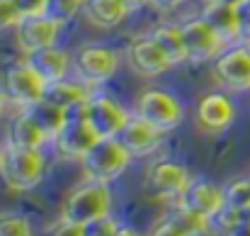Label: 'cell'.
<instances>
[{
  "mask_svg": "<svg viewBox=\"0 0 250 236\" xmlns=\"http://www.w3.org/2000/svg\"><path fill=\"white\" fill-rule=\"evenodd\" d=\"M112 214V192H109V183H100V180H87L76 185L66 202H63V217L76 222V224H90L95 219H102Z\"/></svg>",
  "mask_w": 250,
  "mask_h": 236,
  "instance_id": "6da1fadb",
  "label": "cell"
},
{
  "mask_svg": "<svg viewBox=\"0 0 250 236\" xmlns=\"http://www.w3.org/2000/svg\"><path fill=\"white\" fill-rule=\"evenodd\" d=\"M44 173H46V158L42 154V149H20V146L7 144L0 175L10 190L15 192L32 190L42 183Z\"/></svg>",
  "mask_w": 250,
  "mask_h": 236,
  "instance_id": "7a4b0ae2",
  "label": "cell"
},
{
  "mask_svg": "<svg viewBox=\"0 0 250 236\" xmlns=\"http://www.w3.org/2000/svg\"><path fill=\"white\" fill-rule=\"evenodd\" d=\"M134 115L146 119L151 127H156V129H161L166 134V132H172V129H177L182 124L185 107L166 88H148V90H144L139 95Z\"/></svg>",
  "mask_w": 250,
  "mask_h": 236,
  "instance_id": "3957f363",
  "label": "cell"
},
{
  "mask_svg": "<svg viewBox=\"0 0 250 236\" xmlns=\"http://www.w3.org/2000/svg\"><path fill=\"white\" fill-rule=\"evenodd\" d=\"M81 161H83V170L87 173L90 180L112 183L126 170L131 154L122 146L119 139H100Z\"/></svg>",
  "mask_w": 250,
  "mask_h": 236,
  "instance_id": "277c9868",
  "label": "cell"
},
{
  "mask_svg": "<svg viewBox=\"0 0 250 236\" xmlns=\"http://www.w3.org/2000/svg\"><path fill=\"white\" fill-rule=\"evenodd\" d=\"M226 205L224 197V188H219L216 183L207 180V178H192L187 183V188L180 195V207L182 212L194 219V222H211Z\"/></svg>",
  "mask_w": 250,
  "mask_h": 236,
  "instance_id": "5b68a950",
  "label": "cell"
},
{
  "mask_svg": "<svg viewBox=\"0 0 250 236\" xmlns=\"http://www.w3.org/2000/svg\"><path fill=\"white\" fill-rule=\"evenodd\" d=\"M83 117L100 139H117L122 127L129 122V112L107 93H92L83 105Z\"/></svg>",
  "mask_w": 250,
  "mask_h": 236,
  "instance_id": "8992f818",
  "label": "cell"
},
{
  "mask_svg": "<svg viewBox=\"0 0 250 236\" xmlns=\"http://www.w3.org/2000/svg\"><path fill=\"white\" fill-rule=\"evenodd\" d=\"M182 27V37H185V49H187V61L189 64H207L214 61L224 49H226V39L204 20V17H194Z\"/></svg>",
  "mask_w": 250,
  "mask_h": 236,
  "instance_id": "52a82bcc",
  "label": "cell"
},
{
  "mask_svg": "<svg viewBox=\"0 0 250 236\" xmlns=\"http://www.w3.org/2000/svg\"><path fill=\"white\" fill-rule=\"evenodd\" d=\"M73 69L78 73V78L92 85L107 83L117 76L119 69V56L114 49L102 47V44H87L81 47L73 56Z\"/></svg>",
  "mask_w": 250,
  "mask_h": 236,
  "instance_id": "ba28073f",
  "label": "cell"
},
{
  "mask_svg": "<svg viewBox=\"0 0 250 236\" xmlns=\"http://www.w3.org/2000/svg\"><path fill=\"white\" fill-rule=\"evenodd\" d=\"M2 90L7 100H12L20 107H32L34 102L44 100L46 93V80L42 78L27 61H17L5 71Z\"/></svg>",
  "mask_w": 250,
  "mask_h": 236,
  "instance_id": "9c48e42d",
  "label": "cell"
},
{
  "mask_svg": "<svg viewBox=\"0 0 250 236\" xmlns=\"http://www.w3.org/2000/svg\"><path fill=\"white\" fill-rule=\"evenodd\" d=\"M189 180L192 178L182 163L163 158L148 168L144 188H146V195L151 200H170V197H180Z\"/></svg>",
  "mask_w": 250,
  "mask_h": 236,
  "instance_id": "30bf717a",
  "label": "cell"
},
{
  "mask_svg": "<svg viewBox=\"0 0 250 236\" xmlns=\"http://www.w3.org/2000/svg\"><path fill=\"white\" fill-rule=\"evenodd\" d=\"M216 80L236 93L250 90V44H233L214 59Z\"/></svg>",
  "mask_w": 250,
  "mask_h": 236,
  "instance_id": "8fae6325",
  "label": "cell"
},
{
  "mask_svg": "<svg viewBox=\"0 0 250 236\" xmlns=\"http://www.w3.org/2000/svg\"><path fill=\"white\" fill-rule=\"evenodd\" d=\"M54 142H56V146L63 156L83 158L100 142V137L95 134V129L83 117V107H78V110L68 112V119H66V124L61 127V132L56 134Z\"/></svg>",
  "mask_w": 250,
  "mask_h": 236,
  "instance_id": "7c38bea8",
  "label": "cell"
},
{
  "mask_svg": "<svg viewBox=\"0 0 250 236\" xmlns=\"http://www.w3.org/2000/svg\"><path fill=\"white\" fill-rule=\"evenodd\" d=\"M61 22H56L54 17L44 15H32V17H22L17 29V44L24 54L44 49V47H54L59 34H61Z\"/></svg>",
  "mask_w": 250,
  "mask_h": 236,
  "instance_id": "4fadbf2b",
  "label": "cell"
},
{
  "mask_svg": "<svg viewBox=\"0 0 250 236\" xmlns=\"http://www.w3.org/2000/svg\"><path fill=\"white\" fill-rule=\"evenodd\" d=\"M236 119V105L226 93H209L197 105V124L207 134L226 132Z\"/></svg>",
  "mask_w": 250,
  "mask_h": 236,
  "instance_id": "5bb4252c",
  "label": "cell"
},
{
  "mask_svg": "<svg viewBox=\"0 0 250 236\" xmlns=\"http://www.w3.org/2000/svg\"><path fill=\"white\" fill-rule=\"evenodd\" d=\"M126 56H129L131 69H134L136 73H141V76H148V78L166 73L167 69L172 66V61L167 59V54L158 47V42H156L151 34L134 39V42L129 44Z\"/></svg>",
  "mask_w": 250,
  "mask_h": 236,
  "instance_id": "9a60e30c",
  "label": "cell"
},
{
  "mask_svg": "<svg viewBox=\"0 0 250 236\" xmlns=\"http://www.w3.org/2000/svg\"><path fill=\"white\" fill-rule=\"evenodd\" d=\"M117 139L122 142V146L131 154V156H146L151 151H156L161 146V139H163V132L151 127L146 119L131 115L129 122L122 127V132L117 134Z\"/></svg>",
  "mask_w": 250,
  "mask_h": 236,
  "instance_id": "2e32d148",
  "label": "cell"
},
{
  "mask_svg": "<svg viewBox=\"0 0 250 236\" xmlns=\"http://www.w3.org/2000/svg\"><path fill=\"white\" fill-rule=\"evenodd\" d=\"M24 61L49 83L61 78H68L71 73V66H73V56L66 51V49H59L56 44L54 47H44V49H37V51H29L24 56Z\"/></svg>",
  "mask_w": 250,
  "mask_h": 236,
  "instance_id": "e0dca14e",
  "label": "cell"
},
{
  "mask_svg": "<svg viewBox=\"0 0 250 236\" xmlns=\"http://www.w3.org/2000/svg\"><path fill=\"white\" fill-rule=\"evenodd\" d=\"M202 17L226 39V44H233L241 39V7L209 0V5L202 10Z\"/></svg>",
  "mask_w": 250,
  "mask_h": 236,
  "instance_id": "ac0fdd59",
  "label": "cell"
},
{
  "mask_svg": "<svg viewBox=\"0 0 250 236\" xmlns=\"http://www.w3.org/2000/svg\"><path fill=\"white\" fill-rule=\"evenodd\" d=\"M92 93L87 90L85 80H71V78H61V80H54L46 85V93H44V100L59 105L61 110L66 112H73L78 107H83L87 102Z\"/></svg>",
  "mask_w": 250,
  "mask_h": 236,
  "instance_id": "d6986e66",
  "label": "cell"
},
{
  "mask_svg": "<svg viewBox=\"0 0 250 236\" xmlns=\"http://www.w3.org/2000/svg\"><path fill=\"white\" fill-rule=\"evenodd\" d=\"M129 12L131 10L124 0H85L83 2V15L87 17V22L102 29L117 27Z\"/></svg>",
  "mask_w": 250,
  "mask_h": 236,
  "instance_id": "ffe728a7",
  "label": "cell"
},
{
  "mask_svg": "<svg viewBox=\"0 0 250 236\" xmlns=\"http://www.w3.org/2000/svg\"><path fill=\"white\" fill-rule=\"evenodd\" d=\"M49 142V137L37 127V122L27 115V110H22L12 124H10V146H20V149H42Z\"/></svg>",
  "mask_w": 250,
  "mask_h": 236,
  "instance_id": "44dd1931",
  "label": "cell"
},
{
  "mask_svg": "<svg viewBox=\"0 0 250 236\" xmlns=\"http://www.w3.org/2000/svg\"><path fill=\"white\" fill-rule=\"evenodd\" d=\"M24 110L49 139H56V134L61 132V127L68 119V112L61 110L59 105L49 102V100H39V102H34L32 107H24Z\"/></svg>",
  "mask_w": 250,
  "mask_h": 236,
  "instance_id": "7402d4cb",
  "label": "cell"
},
{
  "mask_svg": "<svg viewBox=\"0 0 250 236\" xmlns=\"http://www.w3.org/2000/svg\"><path fill=\"white\" fill-rule=\"evenodd\" d=\"M151 37L158 42V47L167 54V59L172 61V66L187 61V49H185L182 27H175V24H161V27H156V29L151 32Z\"/></svg>",
  "mask_w": 250,
  "mask_h": 236,
  "instance_id": "603a6c76",
  "label": "cell"
},
{
  "mask_svg": "<svg viewBox=\"0 0 250 236\" xmlns=\"http://www.w3.org/2000/svg\"><path fill=\"white\" fill-rule=\"evenodd\" d=\"M224 197H226V205H231L236 210H243V212H250V175L229 183L224 188Z\"/></svg>",
  "mask_w": 250,
  "mask_h": 236,
  "instance_id": "cb8c5ba5",
  "label": "cell"
},
{
  "mask_svg": "<svg viewBox=\"0 0 250 236\" xmlns=\"http://www.w3.org/2000/svg\"><path fill=\"white\" fill-rule=\"evenodd\" d=\"M83 2L85 0H49V2H46V15L54 17L56 22L66 24V22H71L78 12H83Z\"/></svg>",
  "mask_w": 250,
  "mask_h": 236,
  "instance_id": "d4e9b609",
  "label": "cell"
},
{
  "mask_svg": "<svg viewBox=\"0 0 250 236\" xmlns=\"http://www.w3.org/2000/svg\"><path fill=\"white\" fill-rule=\"evenodd\" d=\"M189 217L185 214V219L180 217H166L163 222H158L148 236H192V227H189Z\"/></svg>",
  "mask_w": 250,
  "mask_h": 236,
  "instance_id": "484cf974",
  "label": "cell"
},
{
  "mask_svg": "<svg viewBox=\"0 0 250 236\" xmlns=\"http://www.w3.org/2000/svg\"><path fill=\"white\" fill-rule=\"evenodd\" d=\"M0 236H34L32 224L20 214H0Z\"/></svg>",
  "mask_w": 250,
  "mask_h": 236,
  "instance_id": "4316f807",
  "label": "cell"
},
{
  "mask_svg": "<svg viewBox=\"0 0 250 236\" xmlns=\"http://www.w3.org/2000/svg\"><path fill=\"white\" fill-rule=\"evenodd\" d=\"M83 229H85V236H117V232L122 229V224L112 214H107L102 219H95V222L85 224Z\"/></svg>",
  "mask_w": 250,
  "mask_h": 236,
  "instance_id": "83f0119b",
  "label": "cell"
},
{
  "mask_svg": "<svg viewBox=\"0 0 250 236\" xmlns=\"http://www.w3.org/2000/svg\"><path fill=\"white\" fill-rule=\"evenodd\" d=\"M20 20H22V15H20L15 0H0V32L17 27Z\"/></svg>",
  "mask_w": 250,
  "mask_h": 236,
  "instance_id": "f1b7e54d",
  "label": "cell"
},
{
  "mask_svg": "<svg viewBox=\"0 0 250 236\" xmlns=\"http://www.w3.org/2000/svg\"><path fill=\"white\" fill-rule=\"evenodd\" d=\"M44 236H85V229H83V224H76V222L61 217L59 222H54L44 232Z\"/></svg>",
  "mask_w": 250,
  "mask_h": 236,
  "instance_id": "f546056e",
  "label": "cell"
},
{
  "mask_svg": "<svg viewBox=\"0 0 250 236\" xmlns=\"http://www.w3.org/2000/svg\"><path fill=\"white\" fill-rule=\"evenodd\" d=\"M46 2L49 0H15L17 10L22 17H32V15H44L46 12Z\"/></svg>",
  "mask_w": 250,
  "mask_h": 236,
  "instance_id": "4dcf8cb0",
  "label": "cell"
},
{
  "mask_svg": "<svg viewBox=\"0 0 250 236\" xmlns=\"http://www.w3.org/2000/svg\"><path fill=\"white\" fill-rule=\"evenodd\" d=\"M221 236H250V212H246L238 222H233L231 227H226Z\"/></svg>",
  "mask_w": 250,
  "mask_h": 236,
  "instance_id": "1f68e13d",
  "label": "cell"
},
{
  "mask_svg": "<svg viewBox=\"0 0 250 236\" xmlns=\"http://www.w3.org/2000/svg\"><path fill=\"white\" fill-rule=\"evenodd\" d=\"M241 42L250 44V2L241 5Z\"/></svg>",
  "mask_w": 250,
  "mask_h": 236,
  "instance_id": "d6a6232c",
  "label": "cell"
},
{
  "mask_svg": "<svg viewBox=\"0 0 250 236\" xmlns=\"http://www.w3.org/2000/svg\"><path fill=\"white\" fill-rule=\"evenodd\" d=\"M180 2H185V0H151V5H156L158 10H170V7H177Z\"/></svg>",
  "mask_w": 250,
  "mask_h": 236,
  "instance_id": "836d02e7",
  "label": "cell"
},
{
  "mask_svg": "<svg viewBox=\"0 0 250 236\" xmlns=\"http://www.w3.org/2000/svg\"><path fill=\"white\" fill-rule=\"evenodd\" d=\"M117 236H141V234H139L134 227H124V224H122V229L117 232Z\"/></svg>",
  "mask_w": 250,
  "mask_h": 236,
  "instance_id": "e575fe53",
  "label": "cell"
},
{
  "mask_svg": "<svg viewBox=\"0 0 250 236\" xmlns=\"http://www.w3.org/2000/svg\"><path fill=\"white\" fill-rule=\"evenodd\" d=\"M126 5H129V10H139V7H144V5H148L151 0H124Z\"/></svg>",
  "mask_w": 250,
  "mask_h": 236,
  "instance_id": "d590c367",
  "label": "cell"
},
{
  "mask_svg": "<svg viewBox=\"0 0 250 236\" xmlns=\"http://www.w3.org/2000/svg\"><path fill=\"white\" fill-rule=\"evenodd\" d=\"M5 105H7V95H5V90H0V119L5 115Z\"/></svg>",
  "mask_w": 250,
  "mask_h": 236,
  "instance_id": "8d00e7d4",
  "label": "cell"
},
{
  "mask_svg": "<svg viewBox=\"0 0 250 236\" xmlns=\"http://www.w3.org/2000/svg\"><path fill=\"white\" fill-rule=\"evenodd\" d=\"M219 2H226V5H236V7H241V5L248 2V0H219Z\"/></svg>",
  "mask_w": 250,
  "mask_h": 236,
  "instance_id": "74e56055",
  "label": "cell"
},
{
  "mask_svg": "<svg viewBox=\"0 0 250 236\" xmlns=\"http://www.w3.org/2000/svg\"><path fill=\"white\" fill-rule=\"evenodd\" d=\"M2 163H5V149L0 146V170H2Z\"/></svg>",
  "mask_w": 250,
  "mask_h": 236,
  "instance_id": "f35d334b",
  "label": "cell"
},
{
  "mask_svg": "<svg viewBox=\"0 0 250 236\" xmlns=\"http://www.w3.org/2000/svg\"><path fill=\"white\" fill-rule=\"evenodd\" d=\"M248 2H250V0H248Z\"/></svg>",
  "mask_w": 250,
  "mask_h": 236,
  "instance_id": "ab89813d",
  "label": "cell"
}]
</instances>
